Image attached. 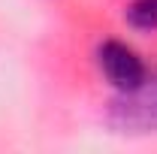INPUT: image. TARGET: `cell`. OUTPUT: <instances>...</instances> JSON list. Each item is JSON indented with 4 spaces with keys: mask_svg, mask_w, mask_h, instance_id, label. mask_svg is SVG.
<instances>
[{
    "mask_svg": "<svg viewBox=\"0 0 157 154\" xmlns=\"http://www.w3.org/2000/svg\"><path fill=\"white\" fill-rule=\"evenodd\" d=\"M97 64L103 70V76L109 79L118 91H133L139 82L148 76L145 60L139 58L127 42H118V39H106L97 48Z\"/></svg>",
    "mask_w": 157,
    "mask_h": 154,
    "instance_id": "2",
    "label": "cell"
},
{
    "mask_svg": "<svg viewBox=\"0 0 157 154\" xmlns=\"http://www.w3.org/2000/svg\"><path fill=\"white\" fill-rule=\"evenodd\" d=\"M109 121L121 133H157V73H148L133 91H118Z\"/></svg>",
    "mask_w": 157,
    "mask_h": 154,
    "instance_id": "1",
    "label": "cell"
},
{
    "mask_svg": "<svg viewBox=\"0 0 157 154\" xmlns=\"http://www.w3.org/2000/svg\"><path fill=\"white\" fill-rule=\"evenodd\" d=\"M127 21L136 30H157V0H133L127 6Z\"/></svg>",
    "mask_w": 157,
    "mask_h": 154,
    "instance_id": "3",
    "label": "cell"
}]
</instances>
